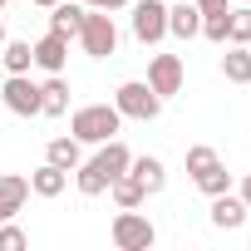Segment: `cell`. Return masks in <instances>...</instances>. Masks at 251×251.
Masks as SVG:
<instances>
[{
  "label": "cell",
  "instance_id": "1",
  "mask_svg": "<svg viewBox=\"0 0 251 251\" xmlns=\"http://www.w3.org/2000/svg\"><path fill=\"white\" fill-rule=\"evenodd\" d=\"M118 128H123V113H118L113 103H79V108L69 113V133H74L79 143H89V148L118 138Z\"/></svg>",
  "mask_w": 251,
  "mask_h": 251
},
{
  "label": "cell",
  "instance_id": "31",
  "mask_svg": "<svg viewBox=\"0 0 251 251\" xmlns=\"http://www.w3.org/2000/svg\"><path fill=\"white\" fill-rule=\"evenodd\" d=\"M0 45H5V20H0Z\"/></svg>",
  "mask_w": 251,
  "mask_h": 251
},
{
  "label": "cell",
  "instance_id": "13",
  "mask_svg": "<svg viewBox=\"0 0 251 251\" xmlns=\"http://www.w3.org/2000/svg\"><path fill=\"white\" fill-rule=\"evenodd\" d=\"M40 113H45V118H64V113H69V79H64V74H50V79L40 84Z\"/></svg>",
  "mask_w": 251,
  "mask_h": 251
},
{
  "label": "cell",
  "instance_id": "17",
  "mask_svg": "<svg viewBox=\"0 0 251 251\" xmlns=\"http://www.w3.org/2000/svg\"><path fill=\"white\" fill-rule=\"evenodd\" d=\"M64 187H69V173L54 168V163H40V168L30 173V192H35V197H59Z\"/></svg>",
  "mask_w": 251,
  "mask_h": 251
},
{
  "label": "cell",
  "instance_id": "12",
  "mask_svg": "<svg viewBox=\"0 0 251 251\" xmlns=\"http://www.w3.org/2000/svg\"><path fill=\"white\" fill-rule=\"evenodd\" d=\"M241 222H246V202L236 192H217L212 197V226L217 231H241Z\"/></svg>",
  "mask_w": 251,
  "mask_h": 251
},
{
  "label": "cell",
  "instance_id": "2",
  "mask_svg": "<svg viewBox=\"0 0 251 251\" xmlns=\"http://www.w3.org/2000/svg\"><path fill=\"white\" fill-rule=\"evenodd\" d=\"M108 236H113V246H118V251H148V246L158 241V226H153L138 207H118V217H113Z\"/></svg>",
  "mask_w": 251,
  "mask_h": 251
},
{
  "label": "cell",
  "instance_id": "22",
  "mask_svg": "<svg viewBox=\"0 0 251 251\" xmlns=\"http://www.w3.org/2000/svg\"><path fill=\"white\" fill-rule=\"evenodd\" d=\"M74 187H79V197H103V192H108V177H103L94 163H79V168H74Z\"/></svg>",
  "mask_w": 251,
  "mask_h": 251
},
{
  "label": "cell",
  "instance_id": "11",
  "mask_svg": "<svg viewBox=\"0 0 251 251\" xmlns=\"http://www.w3.org/2000/svg\"><path fill=\"white\" fill-rule=\"evenodd\" d=\"M128 173L138 177V187H143L148 197H158V192L168 187V163H163V158H153V153L133 158V163H128Z\"/></svg>",
  "mask_w": 251,
  "mask_h": 251
},
{
  "label": "cell",
  "instance_id": "7",
  "mask_svg": "<svg viewBox=\"0 0 251 251\" xmlns=\"http://www.w3.org/2000/svg\"><path fill=\"white\" fill-rule=\"evenodd\" d=\"M182 79H187V64H182V54H153L148 59V84H153V94L168 103L173 94H182Z\"/></svg>",
  "mask_w": 251,
  "mask_h": 251
},
{
  "label": "cell",
  "instance_id": "28",
  "mask_svg": "<svg viewBox=\"0 0 251 251\" xmlns=\"http://www.w3.org/2000/svg\"><path fill=\"white\" fill-rule=\"evenodd\" d=\"M236 197H241V202H246V212H251V173L236 182Z\"/></svg>",
  "mask_w": 251,
  "mask_h": 251
},
{
  "label": "cell",
  "instance_id": "14",
  "mask_svg": "<svg viewBox=\"0 0 251 251\" xmlns=\"http://www.w3.org/2000/svg\"><path fill=\"white\" fill-rule=\"evenodd\" d=\"M84 15H89L84 0H59V5H50V30L74 40V35H79V25H84Z\"/></svg>",
  "mask_w": 251,
  "mask_h": 251
},
{
  "label": "cell",
  "instance_id": "4",
  "mask_svg": "<svg viewBox=\"0 0 251 251\" xmlns=\"http://www.w3.org/2000/svg\"><path fill=\"white\" fill-rule=\"evenodd\" d=\"M74 40L84 45V54H89V59H108V54H118V25H113V15H108V10H89Z\"/></svg>",
  "mask_w": 251,
  "mask_h": 251
},
{
  "label": "cell",
  "instance_id": "5",
  "mask_svg": "<svg viewBox=\"0 0 251 251\" xmlns=\"http://www.w3.org/2000/svg\"><path fill=\"white\" fill-rule=\"evenodd\" d=\"M133 15V40L138 45H158V40H168V0H133L128 5Z\"/></svg>",
  "mask_w": 251,
  "mask_h": 251
},
{
  "label": "cell",
  "instance_id": "3",
  "mask_svg": "<svg viewBox=\"0 0 251 251\" xmlns=\"http://www.w3.org/2000/svg\"><path fill=\"white\" fill-rule=\"evenodd\" d=\"M113 108H118L123 118L153 123V118L163 113V99L153 94V84H148V79H123V84H118V94H113Z\"/></svg>",
  "mask_w": 251,
  "mask_h": 251
},
{
  "label": "cell",
  "instance_id": "32",
  "mask_svg": "<svg viewBox=\"0 0 251 251\" xmlns=\"http://www.w3.org/2000/svg\"><path fill=\"white\" fill-rule=\"evenodd\" d=\"M5 5H10V0H0V10H5Z\"/></svg>",
  "mask_w": 251,
  "mask_h": 251
},
{
  "label": "cell",
  "instance_id": "27",
  "mask_svg": "<svg viewBox=\"0 0 251 251\" xmlns=\"http://www.w3.org/2000/svg\"><path fill=\"white\" fill-rule=\"evenodd\" d=\"M84 5H89V10H108V15H113V10H128L133 0H84Z\"/></svg>",
  "mask_w": 251,
  "mask_h": 251
},
{
  "label": "cell",
  "instance_id": "33",
  "mask_svg": "<svg viewBox=\"0 0 251 251\" xmlns=\"http://www.w3.org/2000/svg\"><path fill=\"white\" fill-rule=\"evenodd\" d=\"M0 222H5V212H0Z\"/></svg>",
  "mask_w": 251,
  "mask_h": 251
},
{
  "label": "cell",
  "instance_id": "21",
  "mask_svg": "<svg viewBox=\"0 0 251 251\" xmlns=\"http://www.w3.org/2000/svg\"><path fill=\"white\" fill-rule=\"evenodd\" d=\"M192 182H197V192H202V197H217V192H231V173H226L222 163H212V168L192 173Z\"/></svg>",
  "mask_w": 251,
  "mask_h": 251
},
{
  "label": "cell",
  "instance_id": "8",
  "mask_svg": "<svg viewBox=\"0 0 251 251\" xmlns=\"http://www.w3.org/2000/svg\"><path fill=\"white\" fill-rule=\"evenodd\" d=\"M64 64H69V35L45 30V35L35 40V69H45V74H64Z\"/></svg>",
  "mask_w": 251,
  "mask_h": 251
},
{
  "label": "cell",
  "instance_id": "30",
  "mask_svg": "<svg viewBox=\"0 0 251 251\" xmlns=\"http://www.w3.org/2000/svg\"><path fill=\"white\" fill-rule=\"evenodd\" d=\"M35 5H45V10H50V5H59V0H35Z\"/></svg>",
  "mask_w": 251,
  "mask_h": 251
},
{
  "label": "cell",
  "instance_id": "6",
  "mask_svg": "<svg viewBox=\"0 0 251 251\" xmlns=\"http://www.w3.org/2000/svg\"><path fill=\"white\" fill-rule=\"evenodd\" d=\"M0 99H5V108H10L15 118H40V84H35L30 74H5Z\"/></svg>",
  "mask_w": 251,
  "mask_h": 251
},
{
  "label": "cell",
  "instance_id": "9",
  "mask_svg": "<svg viewBox=\"0 0 251 251\" xmlns=\"http://www.w3.org/2000/svg\"><path fill=\"white\" fill-rule=\"evenodd\" d=\"M202 30V10L192 0H168V35L173 40H197Z\"/></svg>",
  "mask_w": 251,
  "mask_h": 251
},
{
  "label": "cell",
  "instance_id": "16",
  "mask_svg": "<svg viewBox=\"0 0 251 251\" xmlns=\"http://www.w3.org/2000/svg\"><path fill=\"white\" fill-rule=\"evenodd\" d=\"M45 163H54V168H64V173H74L79 163H84V143L69 133V138H50V148H45Z\"/></svg>",
  "mask_w": 251,
  "mask_h": 251
},
{
  "label": "cell",
  "instance_id": "29",
  "mask_svg": "<svg viewBox=\"0 0 251 251\" xmlns=\"http://www.w3.org/2000/svg\"><path fill=\"white\" fill-rule=\"evenodd\" d=\"M192 5H197V10L207 15V10H226V5H231V0H192Z\"/></svg>",
  "mask_w": 251,
  "mask_h": 251
},
{
  "label": "cell",
  "instance_id": "25",
  "mask_svg": "<svg viewBox=\"0 0 251 251\" xmlns=\"http://www.w3.org/2000/svg\"><path fill=\"white\" fill-rule=\"evenodd\" d=\"M212 163H222L212 143H192V148H187V173H202V168H212Z\"/></svg>",
  "mask_w": 251,
  "mask_h": 251
},
{
  "label": "cell",
  "instance_id": "23",
  "mask_svg": "<svg viewBox=\"0 0 251 251\" xmlns=\"http://www.w3.org/2000/svg\"><path fill=\"white\" fill-rule=\"evenodd\" d=\"M226 25H231V5H226V10H207L197 35H202V40H212V45H226Z\"/></svg>",
  "mask_w": 251,
  "mask_h": 251
},
{
  "label": "cell",
  "instance_id": "10",
  "mask_svg": "<svg viewBox=\"0 0 251 251\" xmlns=\"http://www.w3.org/2000/svg\"><path fill=\"white\" fill-rule=\"evenodd\" d=\"M108 182L118 177V173H128V163H133V153H128V143H123V138H108V143H99V153L89 158Z\"/></svg>",
  "mask_w": 251,
  "mask_h": 251
},
{
  "label": "cell",
  "instance_id": "20",
  "mask_svg": "<svg viewBox=\"0 0 251 251\" xmlns=\"http://www.w3.org/2000/svg\"><path fill=\"white\" fill-rule=\"evenodd\" d=\"M108 197H113L118 207H143V202H148V192L138 187V177H133V173H118V177L108 182Z\"/></svg>",
  "mask_w": 251,
  "mask_h": 251
},
{
  "label": "cell",
  "instance_id": "19",
  "mask_svg": "<svg viewBox=\"0 0 251 251\" xmlns=\"http://www.w3.org/2000/svg\"><path fill=\"white\" fill-rule=\"evenodd\" d=\"M222 74H226V84H251V45H226Z\"/></svg>",
  "mask_w": 251,
  "mask_h": 251
},
{
  "label": "cell",
  "instance_id": "26",
  "mask_svg": "<svg viewBox=\"0 0 251 251\" xmlns=\"http://www.w3.org/2000/svg\"><path fill=\"white\" fill-rule=\"evenodd\" d=\"M30 246V236L20 231V226H10V217L0 222V251H25Z\"/></svg>",
  "mask_w": 251,
  "mask_h": 251
},
{
  "label": "cell",
  "instance_id": "15",
  "mask_svg": "<svg viewBox=\"0 0 251 251\" xmlns=\"http://www.w3.org/2000/svg\"><path fill=\"white\" fill-rule=\"evenodd\" d=\"M0 69L5 74H30L35 69V45L30 40H5L0 45Z\"/></svg>",
  "mask_w": 251,
  "mask_h": 251
},
{
  "label": "cell",
  "instance_id": "18",
  "mask_svg": "<svg viewBox=\"0 0 251 251\" xmlns=\"http://www.w3.org/2000/svg\"><path fill=\"white\" fill-rule=\"evenodd\" d=\"M25 202H30V177L5 173V177H0V212H5V217H15Z\"/></svg>",
  "mask_w": 251,
  "mask_h": 251
},
{
  "label": "cell",
  "instance_id": "24",
  "mask_svg": "<svg viewBox=\"0 0 251 251\" xmlns=\"http://www.w3.org/2000/svg\"><path fill=\"white\" fill-rule=\"evenodd\" d=\"M226 45H251V5H236V10H231Z\"/></svg>",
  "mask_w": 251,
  "mask_h": 251
}]
</instances>
